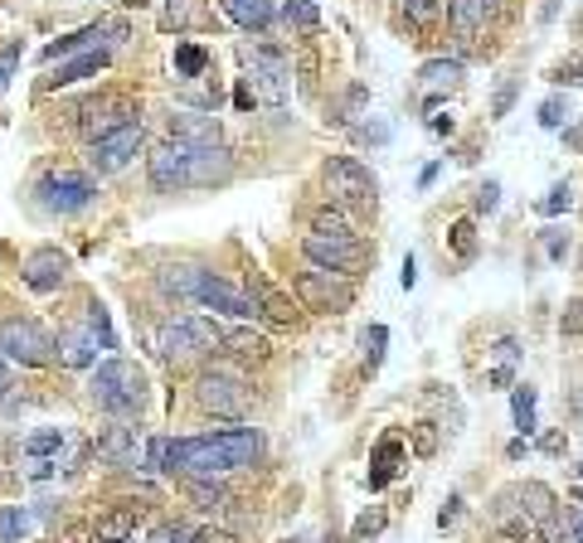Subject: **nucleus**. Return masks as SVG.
<instances>
[{
	"mask_svg": "<svg viewBox=\"0 0 583 543\" xmlns=\"http://www.w3.org/2000/svg\"><path fill=\"white\" fill-rule=\"evenodd\" d=\"M112 345H117V339H112V321H107L103 305L93 301V305H88V325H83V331H69V335L59 339V359L69 369H88L98 359V349H112Z\"/></svg>",
	"mask_w": 583,
	"mask_h": 543,
	"instance_id": "obj_9",
	"label": "nucleus"
},
{
	"mask_svg": "<svg viewBox=\"0 0 583 543\" xmlns=\"http://www.w3.org/2000/svg\"><path fill=\"white\" fill-rule=\"evenodd\" d=\"M249 383L239 379V373H224V369H209V373H199V383H195V403L205 407V413H215V417H243L249 413Z\"/></svg>",
	"mask_w": 583,
	"mask_h": 543,
	"instance_id": "obj_8",
	"label": "nucleus"
},
{
	"mask_svg": "<svg viewBox=\"0 0 583 543\" xmlns=\"http://www.w3.org/2000/svg\"><path fill=\"white\" fill-rule=\"evenodd\" d=\"M515 93H521V88H515V83H506V88H501V93H496V102H491V117H506V112L515 107Z\"/></svg>",
	"mask_w": 583,
	"mask_h": 543,
	"instance_id": "obj_49",
	"label": "nucleus"
},
{
	"mask_svg": "<svg viewBox=\"0 0 583 543\" xmlns=\"http://www.w3.org/2000/svg\"><path fill=\"white\" fill-rule=\"evenodd\" d=\"M361 345H365V373H375L379 365H385V345H389V331H385V325H369V331L361 335Z\"/></svg>",
	"mask_w": 583,
	"mask_h": 543,
	"instance_id": "obj_33",
	"label": "nucleus"
},
{
	"mask_svg": "<svg viewBox=\"0 0 583 543\" xmlns=\"http://www.w3.org/2000/svg\"><path fill=\"white\" fill-rule=\"evenodd\" d=\"M112 25H88V30H78V34H64V39H54V44H44V54L39 59L44 63H54V59H64V54H73V49H88L93 39H103Z\"/></svg>",
	"mask_w": 583,
	"mask_h": 543,
	"instance_id": "obj_27",
	"label": "nucleus"
},
{
	"mask_svg": "<svg viewBox=\"0 0 583 543\" xmlns=\"http://www.w3.org/2000/svg\"><path fill=\"white\" fill-rule=\"evenodd\" d=\"M215 345H224V331L215 321H171L161 325V335H156V349H161L171 365H181V359H195V355H209Z\"/></svg>",
	"mask_w": 583,
	"mask_h": 543,
	"instance_id": "obj_6",
	"label": "nucleus"
},
{
	"mask_svg": "<svg viewBox=\"0 0 583 543\" xmlns=\"http://www.w3.org/2000/svg\"><path fill=\"white\" fill-rule=\"evenodd\" d=\"M190 539H195L190 524H156V534H151V543H190Z\"/></svg>",
	"mask_w": 583,
	"mask_h": 543,
	"instance_id": "obj_45",
	"label": "nucleus"
},
{
	"mask_svg": "<svg viewBox=\"0 0 583 543\" xmlns=\"http://www.w3.org/2000/svg\"><path fill=\"white\" fill-rule=\"evenodd\" d=\"M283 25L287 30H317L321 25V10L317 5H311V0H287V5H283Z\"/></svg>",
	"mask_w": 583,
	"mask_h": 543,
	"instance_id": "obj_30",
	"label": "nucleus"
},
{
	"mask_svg": "<svg viewBox=\"0 0 583 543\" xmlns=\"http://www.w3.org/2000/svg\"><path fill=\"white\" fill-rule=\"evenodd\" d=\"M25 529H30V519H25V509H0V543H20L25 539Z\"/></svg>",
	"mask_w": 583,
	"mask_h": 543,
	"instance_id": "obj_38",
	"label": "nucleus"
},
{
	"mask_svg": "<svg viewBox=\"0 0 583 543\" xmlns=\"http://www.w3.org/2000/svg\"><path fill=\"white\" fill-rule=\"evenodd\" d=\"M224 345H229V355L243 359V365H263V359H273V345H267L258 331H249V325H239V331H224Z\"/></svg>",
	"mask_w": 583,
	"mask_h": 543,
	"instance_id": "obj_22",
	"label": "nucleus"
},
{
	"mask_svg": "<svg viewBox=\"0 0 583 543\" xmlns=\"http://www.w3.org/2000/svg\"><path fill=\"white\" fill-rule=\"evenodd\" d=\"M481 5H501V0H481Z\"/></svg>",
	"mask_w": 583,
	"mask_h": 543,
	"instance_id": "obj_61",
	"label": "nucleus"
},
{
	"mask_svg": "<svg viewBox=\"0 0 583 543\" xmlns=\"http://www.w3.org/2000/svg\"><path fill=\"white\" fill-rule=\"evenodd\" d=\"M496 204H501V185H496V180H487V185L477 189V213H491Z\"/></svg>",
	"mask_w": 583,
	"mask_h": 543,
	"instance_id": "obj_47",
	"label": "nucleus"
},
{
	"mask_svg": "<svg viewBox=\"0 0 583 543\" xmlns=\"http://www.w3.org/2000/svg\"><path fill=\"white\" fill-rule=\"evenodd\" d=\"M233 102H239V107H253L258 97H253V88H249V83H239V93H233Z\"/></svg>",
	"mask_w": 583,
	"mask_h": 543,
	"instance_id": "obj_58",
	"label": "nucleus"
},
{
	"mask_svg": "<svg viewBox=\"0 0 583 543\" xmlns=\"http://www.w3.org/2000/svg\"><path fill=\"white\" fill-rule=\"evenodd\" d=\"M224 15L243 30H267L273 25V0H219Z\"/></svg>",
	"mask_w": 583,
	"mask_h": 543,
	"instance_id": "obj_23",
	"label": "nucleus"
},
{
	"mask_svg": "<svg viewBox=\"0 0 583 543\" xmlns=\"http://www.w3.org/2000/svg\"><path fill=\"white\" fill-rule=\"evenodd\" d=\"M457 515H462V500H457V495H453V500H447V505H443V515H437V524H443V529H447V524H453V519H457Z\"/></svg>",
	"mask_w": 583,
	"mask_h": 543,
	"instance_id": "obj_55",
	"label": "nucleus"
},
{
	"mask_svg": "<svg viewBox=\"0 0 583 543\" xmlns=\"http://www.w3.org/2000/svg\"><path fill=\"white\" fill-rule=\"evenodd\" d=\"M437 15H443V5H437V0H403V20H409L413 30H433Z\"/></svg>",
	"mask_w": 583,
	"mask_h": 543,
	"instance_id": "obj_32",
	"label": "nucleus"
},
{
	"mask_svg": "<svg viewBox=\"0 0 583 543\" xmlns=\"http://www.w3.org/2000/svg\"><path fill=\"white\" fill-rule=\"evenodd\" d=\"M195 305H205V311H219V315H233V321H249V315H258V305L249 291L229 287L224 277H215V272L199 267L195 277Z\"/></svg>",
	"mask_w": 583,
	"mask_h": 543,
	"instance_id": "obj_15",
	"label": "nucleus"
},
{
	"mask_svg": "<svg viewBox=\"0 0 583 543\" xmlns=\"http://www.w3.org/2000/svg\"><path fill=\"white\" fill-rule=\"evenodd\" d=\"M311 233H331V238H355L351 219H345L341 209H317V219H311Z\"/></svg>",
	"mask_w": 583,
	"mask_h": 543,
	"instance_id": "obj_35",
	"label": "nucleus"
},
{
	"mask_svg": "<svg viewBox=\"0 0 583 543\" xmlns=\"http://www.w3.org/2000/svg\"><path fill=\"white\" fill-rule=\"evenodd\" d=\"M428 131H433V136H453V117H433Z\"/></svg>",
	"mask_w": 583,
	"mask_h": 543,
	"instance_id": "obj_57",
	"label": "nucleus"
},
{
	"mask_svg": "<svg viewBox=\"0 0 583 543\" xmlns=\"http://www.w3.org/2000/svg\"><path fill=\"white\" fill-rule=\"evenodd\" d=\"M447 25L462 34V39H477L481 25H487V5L481 0H453L447 5Z\"/></svg>",
	"mask_w": 583,
	"mask_h": 543,
	"instance_id": "obj_26",
	"label": "nucleus"
},
{
	"mask_svg": "<svg viewBox=\"0 0 583 543\" xmlns=\"http://www.w3.org/2000/svg\"><path fill=\"white\" fill-rule=\"evenodd\" d=\"M146 180H151L156 195L190 189V146L185 141H161L151 155H146Z\"/></svg>",
	"mask_w": 583,
	"mask_h": 543,
	"instance_id": "obj_13",
	"label": "nucleus"
},
{
	"mask_svg": "<svg viewBox=\"0 0 583 543\" xmlns=\"http://www.w3.org/2000/svg\"><path fill=\"white\" fill-rule=\"evenodd\" d=\"M569 204H574V185L564 180V185H555V189H549V195L540 199V213H564Z\"/></svg>",
	"mask_w": 583,
	"mask_h": 543,
	"instance_id": "obj_40",
	"label": "nucleus"
},
{
	"mask_svg": "<svg viewBox=\"0 0 583 543\" xmlns=\"http://www.w3.org/2000/svg\"><path fill=\"white\" fill-rule=\"evenodd\" d=\"M112 54L107 49H88L83 59H73V63H64L59 68V78H49V88H69V83H83V78H93V73H103Z\"/></svg>",
	"mask_w": 583,
	"mask_h": 543,
	"instance_id": "obj_25",
	"label": "nucleus"
},
{
	"mask_svg": "<svg viewBox=\"0 0 583 543\" xmlns=\"http://www.w3.org/2000/svg\"><path fill=\"white\" fill-rule=\"evenodd\" d=\"M361 136H365V141H375V146H385L389 141V127H385V122H375V127H361Z\"/></svg>",
	"mask_w": 583,
	"mask_h": 543,
	"instance_id": "obj_54",
	"label": "nucleus"
},
{
	"mask_svg": "<svg viewBox=\"0 0 583 543\" xmlns=\"http://www.w3.org/2000/svg\"><path fill=\"white\" fill-rule=\"evenodd\" d=\"M64 277H69V257H64L59 247H39V253L25 263V287H30V291H39V297L59 291V287H64Z\"/></svg>",
	"mask_w": 583,
	"mask_h": 543,
	"instance_id": "obj_17",
	"label": "nucleus"
},
{
	"mask_svg": "<svg viewBox=\"0 0 583 543\" xmlns=\"http://www.w3.org/2000/svg\"><path fill=\"white\" fill-rule=\"evenodd\" d=\"M564 524H569V539L583 543V509H564Z\"/></svg>",
	"mask_w": 583,
	"mask_h": 543,
	"instance_id": "obj_50",
	"label": "nucleus"
},
{
	"mask_svg": "<svg viewBox=\"0 0 583 543\" xmlns=\"http://www.w3.org/2000/svg\"><path fill=\"white\" fill-rule=\"evenodd\" d=\"M545 247H549V257H555V263H559V257H564V253H569V243H564V238H559L555 229L545 233Z\"/></svg>",
	"mask_w": 583,
	"mask_h": 543,
	"instance_id": "obj_52",
	"label": "nucleus"
},
{
	"mask_svg": "<svg viewBox=\"0 0 583 543\" xmlns=\"http://www.w3.org/2000/svg\"><path fill=\"white\" fill-rule=\"evenodd\" d=\"M564 117H569V102L564 97H549L545 107H540V127H549V131L564 127Z\"/></svg>",
	"mask_w": 583,
	"mask_h": 543,
	"instance_id": "obj_43",
	"label": "nucleus"
},
{
	"mask_svg": "<svg viewBox=\"0 0 583 543\" xmlns=\"http://www.w3.org/2000/svg\"><path fill=\"white\" fill-rule=\"evenodd\" d=\"M579 481H583V466H579Z\"/></svg>",
	"mask_w": 583,
	"mask_h": 543,
	"instance_id": "obj_62",
	"label": "nucleus"
},
{
	"mask_svg": "<svg viewBox=\"0 0 583 543\" xmlns=\"http://www.w3.org/2000/svg\"><path fill=\"white\" fill-rule=\"evenodd\" d=\"M564 141H569V146H574V151H579V146H583V127H569V131H564Z\"/></svg>",
	"mask_w": 583,
	"mask_h": 543,
	"instance_id": "obj_60",
	"label": "nucleus"
},
{
	"mask_svg": "<svg viewBox=\"0 0 583 543\" xmlns=\"http://www.w3.org/2000/svg\"><path fill=\"white\" fill-rule=\"evenodd\" d=\"M146 369L132 365V359H107V365L93 369V379H88V393H93V403L103 407L112 417H137L146 407Z\"/></svg>",
	"mask_w": 583,
	"mask_h": 543,
	"instance_id": "obj_2",
	"label": "nucleus"
},
{
	"mask_svg": "<svg viewBox=\"0 0 583 543\" xmlns=\"http://www.w3.org/2000/svg\"><path fill=\"white\" fill-rule=\"evenodd\" d=\"M185 490H190V500H195L199 509H209V515H224V509L233 505V495L215 481H185Z\"/></svg>",
	"mask_w": 583,
	"mask_h": 543,
	"instance_id": "obj_29",
	"label": "nucleus"
},
{
	"mask_svg": "<svg viewBox=\"0 0 583 543\" xmlns=\"http://www.w3.org/2000/svg\"><path fill=\"white\" fill-rule=\"evenodd\" d=\"M20 54H25V44H10L5 54H0V93H5V83H10V73H15V63H20Z\"/></svg>",
	"mask_w": 583,
	"mask_h": 543,
	"instance_id": "obj_46",
	"label": "nucleus"
},
{
	"mask_svg": "<svg viewBox=\"0 0 583 543\" xmlns=\"http://www.w3.org/2000/svg\"><path fill=\"white\" fill-rule=\"evenodd\" d=\"M175 68H181V78H199L209 68V54L199 49V44H181V49H175Z\"/></svg>",
	"mask_w": 583,
	"mask_h": 543,
	"instance_id": "obj_37",
	"label": "nucleus"
},
{
	"mask_svg": "<svg viewBox=\"0 0 583 543\" xmlns=\"http://www.w3.org/2000/svg\"><path fill=\"white\" fill-rule=\"evenodd\" d=\"M447 243H453V253L462 257V263H472V257H477V229H472V219H457L453 229H447Z\"/></svg>",
	"mask_w": 583,
	"mask_h": 543,
	"instance_id": "obj_31",
	"label": "nucleus"
},
{
	"mask_svg": "<svg viewBox=\"0 0 583 543\" xmlns=\"http://www.w3.org/2000/svg\"><path fill=\"white\" fill-rule=\"evenodd\" d=\"M35 195H39V204L49 213H83L88 204L98 199V185L83 175V170L59 165V170H44L39 185H35Z\"/></svg>",
	"mask_w": 583,
	"mask_h": 543,
	"instance_id": "obj_5",
	"label": "nucleus"
},
{
	"mask_svg": "<svg viewBox=\"0 0 583 543\" xmlns=\"http://www.w3.org/2000/svg\"><path fill=\"white\" fill-rule=\"evenodd\" d=\"M127 122H141V107L127 93H103V97H93V102H83V107H78V131H83L88 141H98V136L127 127Z\"/></svg>",
	"mask_w": 583,
	"mask_h": 543,
	"instance_id": "obj_11",
	"label": "nucleus"
},
{
	"mask_svg": "<svg viewBox=\"0 0 583 543\" xmlns=\"http://www.w3.org/2000/svg\"><path fill=\"white\" fill-rule=\"evenodd\" d=\"M369 466H375V471H369V490H385V485L399 475V466H403V441L399 437H379Z\"/></svg>",
	"mask_w": 583,
	"mask_h": 543,
	"instance_id": "obj_19",
	"label": "nucleus"
},
{
	"mask_svg": "<svg viewBox=\"0 0 583 543\" xmlns=\"http://www.w3.org/2000/svg\"><path fill=\"white\" fill-rule=\"evenodd\" d=\"M199 20V10H195V0H165V15H161V30H185V25H195Z\"/></svg>",
	"mask_w": 583,
	"mask_h": 543,
	"instance_id": "obj_36",
	"label": "nucleus"
},
{
	"mask_svg": "<svg viewBox=\"0 0 583 543\" xmlns=\"http://www.w3.org/2000/svg\"><path fill=\"white\" fill-rule=\"evenodd\" d=\"M5 393H10V359L0 355V398H5Z\"/></svg>",
	"mask_w": 583,
	"mask_h": 543,
	"instance_id": "obj_59",
	"label": "nucleus"
},
{
	"mask_svg": "<svg viewBox=\"0 0 583 543\" xmlns=\"http://www.w3.org/2000/svg\"><path fill=\"white\" fill-rule=\"evenodd\" d=\"M301 253L311 267L321 272H341V277H365L375 267V247L361 238H331V233H307L301 238Z\"/></svg>",
	"mask_w": 583,
	"mask_h": 543,
	"instance_id": "obj_3",
	"label": "nucleus"
},
{
	"mask_svg": "<svg viewBox=\"0 0 583 543\" xmlns=\"http://www.w3.org/2000/svg\"><path fill=\"white\" fill-rule=\"evenodd\" d=\"M379 529H385V509H365L361 519H355V543H365V539H375Z\"/></svg>",
	"mask_w": 583,
	"mask_h": 543,
	"instance_id": "obj_41",
	"label": "nucleus"
},
{
	"mask_svg": "<svg viewBox=\"0 0 583 543\" xmlns=\"http://www.w3.org/2000/svg\"><path fill=\"white\" fill-rule=\"evenodd\" d=\"M0 355H5L10 365L44 369V365L59 359V345H54L39 321H30V315H10V321H0Z\"/></svg>",
	"mask_w": 583,
	"mask_h": 543,
	"instance_id": "obj_4",
	"label": "nucleus"
},
{
	"mask_svg": "<svg viewBox=\"0 0 583 543\" xmlns=\"http://www.w3.org/2000/svg\"><path fill=\"white\" fill-rule=\"evenodd\" d=\"M243 63H249L253 97L273 102V107L292 97V63H287L283 49H243Z\"/></svg>",
	"mask_w": 583,
	"mask_h": 543,
	"instance_id": "obj_7",
	"label": "nucleus"
},
{
	"mask_svg": "<svg viewBox=\"0 0 583 543\" xmlns=\"http://www.w3.org/2000/svg\"><path fill=\"white\" fill-rule=\"evenodd\" d=\"M141 141H146L141 122H127V127L98 136V141H88V170H93V175H112V170H122L141 151Z\"/></svg>",
	"mask_w": 583,
	"mask_h": 543,
	"instance_id": "obj_12",
	"label": "nucleus"
},
{
	"mask_svg": "<svg viewBox=\"0 0 583 543\" xmlns=\"http://www.w3.org/2000/svg\"><path fill=\"white\" fill-rule=\"evenodd\" d=\"M511 407H515V427L530 437V432H535V389H530V383H521V389H515Z\"/></svg>",
	"mask_w": 583,
	"mask_h": 543,
	"instance_id": "obj_34",
	"label": "nucleus"
},
{
	"mask_svg": "<svg viewBox=\"0 0 583 543\" xmlns=\"http://www.w3.org/2000/svg\"><path fill=\"white\" fill-rule=\"evenodd\" d=\"M413 281H419V263H413V257H403V291H409Z\"/></svg>",
	"mask_w": 583,
	"mask_h": 543,
	"instance_id": "obj_56",
	"label": "nucleus"
},
{
	"mask_svg": "<svg viewBox=\"0 0 583 543\" xmlns=\"http://www.w3.org/2000/svg\"><path fill=\"white\" fill-rule=\"evenodd\" d=\"M249 297H253V305H258V315H263V321H273V325H292V321H297V301H292L283 287H273V281L253 277Z\"/></svg>",
	"mask_w": 583,
	"mask_h": 543,
	"instance_id": "obj_18",
	"label": "nucleus"
},
{
	"mask_svg": "<svg viewBox=\"0 0 583 543\" xmlns=\"http://www.w3.org/2000/svg\"><path fill=\"white\" fill-rule=\"evenodd\" d=\"M233 175V155L224 146H190V189L224 185Z\"/></svg>",
	"mask_w": 583,
	"mask_h": 543,
	"instance_id": "obj_16",
	"label": "nucleus"
},
{
	"mask_svg": "<svg viewBox=\"0 0 583 543\" xmlns=\"http://www.w3.org/2000/svg\"><path fill=\"white\" fill-rule=\"evenodd\" d=\"M59 447H64V432H59V427H49V432H35V437L25 441L30 457H54Z\"/></svg>",
	"mask_w": 583,
	"mask_h": 543,
	"instance_id": "obj_39",
	"label": "nucleus"
},
{
	"mask_svg": "<svg viewBox=\"0 0 583 543\" xmlns=\"http://www.w3.org/2000/svg\"><path fill=\"white\" fill-rule=\"evenodd\" d=\"M190 543H243V539H233L229 529H215V524H205V529H195V539Z\"/></svg>",
	"mask_w": 583,
	"mask_h": 543,
	"instance_id": "obj_48",
	"label": "nucleus"
},
{
	"mask_svg": "<svg viewBox=\"0 0 583 543\" xmlns=\"http://www.w3.org/2000/svg\"><path fill=\"white\" fill-rule=\"evenodd\" d=\"M321 180H327V195L335 204H375V195H379V180L369 175L355 155H335V161H327Z\"/></svg>",
	"mask_w": 583,
	"mask_h": 543,
	"instance_id": "obj_10",
	"label": "nucleus"
},
{
	"mask_svg": "<svg viewBox=\"0 0 583 543\" xmlns=\"http://www.w3.org/2000/svg\"><path fill=\"white\" fill-rule=\"evenodd\" d=\"M511 495H515V500H521V509L535 519V524H549V519L559 515V509H555V490H549V485H540V481L511 485Z\"/></svg>",
	"mask_w": 583,
	"mask_h": 543,
	"instance_id": "obj_21",
	"label": "nucleus"
},
{
	"mask_svg": "<svg viewBox=\"0 0 583 543\" xmlns=\"http://www.w3.org/2000/svg\"><path fill=\"white\" fill-rule=\"evenodd\" d=\"M297 297L307 311H345L355 301V287L341 277V272H301L297 277Z\"/></svg>",
	"mask_w": 583,
	"mask_h": 543,
	"instance_id": "obj_14",
	"label": "nucleus"
},
{
	"mask_svg": "<svg viewBox=\"0 0 583 543\" xmlns=\"http://www.w3.org/2000/svg\"><path fill=\"white\" fill-rule=\"evenodd\" d=\"M132 534H137V509L132 505H117L98 519V543H127Z\"/></svg>",
	"mask_w": 583,
	"mask_h": 543,
	"instance_id": "obj_24",
	"label": "nucleus"
},
{
	"mask_svg": "<svg viewBox=\"0 0 583 543\" xmlns=\"http://www.w3.org/2000/svg\"><path fill=\"white\" fill-rule=\"evenodd\" d=\"M462 73H467L462 59H428L419 68V83L423 88H457V83H462Z\"/></svg>",
	"mask_w": 583,
	"mask_h": 543,
	"instance_id": "obj_28",
	"label": "nucleus"
},
{
	"mask_svg": "<svg viewBox=\"0 0 583 543\" xmlns=\"http://www.w3.org/2000/svg\"><path fill=\"white\" fill-rule=\"evenodd\" d=\"M496 355L506 359V365H511V359H521V339H511V335H506V339H496Z\"/></svg>",
	"mask_w": 583,
	"mask_h": 543,
	"instance_id": "obj_53",
	"label": "nucleus"
},
{
	"mask_svg": "<svg viewBox=\"0 0 583 543\" xmlns=\"http://www.w3.org/2000/svg\"><path fill=\"white\" fill-rule=\"evenodd\" d=\"M263 457V432L258 427H224L205 437H151L146 441V461L156 471L185 475V481H215V475L243 471Z\"/></svg>",
	"mask_w": 583,
	"mask_h": 543,
	"instance_id": "obj_1",
	"label": "nucleus"
},
{
	"mask_svg": "<svg viewBox=\"0 0 583 543\" xmlns=\"http://www.w3.org/2000/svg\"><path fill=\"white\" fill-rule=\"evenodd\" d=\"M555 83H569V88H583V59H569V63H555L549 68Z\"/></svg>",
	"mask_w": 583,
	"mask_h": 543,
	"instance_id": "obj_44",
	"label": "nucleus"
},
{
	"mask_svg": "<svg viewBox=\"0 0 583 543\" xmlns=\"http://www.w3.org/2000/svg\"><path fill=\"white\" fill-rule=\"evenodd\" d=\"M171 136L185 146H219V122L205 112H181V117H171Z\"/></svg>",
	"mask_w": 583,
	"mask_h": 543,
	"instance_id": "obj_20",
	"label": "nucleus"
},
{
	"mask_svg": "<svg viewBox=\"0 0 583 543\" xmlns=\"http://www.w3.org/2000/svg\"><path fill=\"white\" fill-rule=\"evenodd\" d=\"M583 331V301L569 305V321H564V335H579Z\"/></svg>",
	"mask_w": 583,
	"mask_h": 543,
	"instance_id": "obj_51",
	"label": "nucleus"
},
{
	"mask_svg": "<svg viewBox=\"0 0 583 543\" xmlns=\"http://www.w3.org/2000/svg\"><path fill=\"white\" fill-rule=\"evenodd\" d=\"M413 451H419V457H433L437 451V427L433 423H413Z\"/></svg>",
	"mask_w": 583,
	"mask_h": 543,
	"instance_id": "obj_42",
	"label": "nucleus"
}]
</instances>
